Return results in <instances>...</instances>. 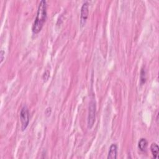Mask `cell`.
<instances>
[{"mask_svg":"<svg viewBox=\"0 0 159 159\" xmlns=\"http://www.w3.org/2000/svg\"><path fill=\"white\" fill-rule=\"evenodd\" d=\"M49 76H50V73H49V72L48 70H47L46 72H45L44 73V76H43V79L44 80V79L45 78V77H47V80H48Z\"/></svg>","mask_w":159,"mask_h":159,"instance_id":"10","label":"cell"},{"mask_svg":"<svg viewBox=\"0 0 159 159\" xmlns=\"http://www.w3.org/2000/svg\"><path fill=\"white\" fill-rule=\"evenodd\" d=\"M150 150L152 152V154L153 155V157L155 158H158V152H159V147H158V145L155 143H153L151 145Z\"/></svg>","mask_w":159,"mask_h":159,"instance_id":"6","label":"cell"},{"mask_svg":"<svg viewBox=\"0 0 159 159\" xmlns=\"http://www.w3.org/2000/svg\"><path fill=\"white\" fill-rule=\"evenodd\" d=\"M4 54H5V52H4V50H1V52H0V57H1V63H2L3 61L4 60Z\"/></svg>","mask_w":159,"mask_h":159,"instance_id":"9","label":"cell"},{"mask_svg":"<svg viewBox=\"0 0 159 159\" xmlns=\"http://www.w3.org/2000/svg\"><path fill=\"white\" fill-rule=\"evenodd\" d=\"M147 145H148V143H147V141L145 139H141L139 142V149L143 151V152H144L146 150V149L147 147Z\"/></svg>","mask_w":159,"mask_h":159,"instance_id":"7","label":"cell"},{"mask_svg":"<svg viewBox=\"0 0 159 159\" xmlns=\"http://www.w3.org/2000/svg\"><path fill=\"white\" fill-rule=\"evenodd\" d=\"M89 5L87 1L85 2L81 8V16H80V24L81 26L83 27L86 24L87 20L88 17L89 13Z\"/></svg>","mask_w":159,"mask_h":159,"instance_id":"4","label":"cell"},{"mask_svg":"<svg viewBox=\"0 0 159 159\" xmlns=\"http://www.w3.org/2000/svg\"><path fill=\"white\" fill-rule=\"evenodd\" d=\"M47 18V4L46 1H41L39 3L37 16L32 26V32L37 34L41 31L44 22Z\"/></svg>","mask_w":159,"mask_h":159,"instance_id":"1","label":"cell"},{"mask_svg":"<svg viewBox=\"0 0 159 159\" xmlns=\"http://www.w3.org/2000/svg\"><path fill=\"white\" fill-rule=\"evenodd\" d=\"M20 120L21 122L22 130H24L29 123V112L26 106H23L21 109L20 112Z\"/></svg>","mask_w":159,"mask_h":159,"instance_id":"2","label":"cell"},{"mask_svg":"<svg viewBox=\"0 0 159 159\" xmlns=\"http://www.w3.org/2000/svg\"><path fill=\"white\" fill-rule=\"evenodd\" d=\"M96 116V103L95 101L92 100L90 102L89 111L88 116V127L92 128L95 121Z\"/></svg>","mask_w":159,"mask_h":159,"instance_id":"3","label":"cell"},{"mask_svg":"<svg viewBox=\"0 0 159 159\" xmlns=\"http://www.w3.org/2000/svg\"><path fill=\"white\" fill-rule=\"evenodd\" d=\"M117 147L116 144H112L111 145L110 150L108 152V159H116L117 158Z\"/></svg>","mask_w":159,"mask_h":159,"instance_id":"5","label":"cell"},{"mask_svg":"<svg viewBox=\"0 0 159 159\" xmlns=\"http://www.w3.org/2000/svg\"><path fill=\"white\" fill-rule=\"evenodd\" d=\"M140 84L143 85L145 83L146 81V72L145 69H143L140 72Z\"/></svg>","mask_w":159,"mask_h":159,"instance_id":"8","label":"cell"}]
</instances>
